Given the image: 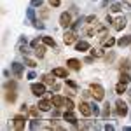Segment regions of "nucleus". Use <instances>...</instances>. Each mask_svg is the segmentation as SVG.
Returning <instances> with one entry per match:
<instances>
[{
	"label": "nucleus",
	"instance_id": "obj_34",
	"mask_svg": "<svg viewBox=\"0 0 131 131\" xmlns=\"http://www.w3.org/2000/svg\"><path fill=\"white\" fill-rule=\"evenodd\" d=\"M26 14H28V18H30V21H31V23H37V19H35V12H33V9H28V12H26Z\"/></svg>",
	"mask_w": 131,
	"mask_h": 131
},
{
	"label": "nucleus",
	"instance_id": "obj_26",
	"mask_svg": "<svg viewBox=\"0 0 131 131\" xmlns=\"http://www.w3.org/2000/svg\"><path fill=\"white\" fill-rule=\"evenodd\" d=\"M28 128H30V129H37V128H40V119H39V117H35V119L30 122V126H28Z\"/></svg>",
	"mask_w": 131,
	"mask_h": 131
},
{
	"label": "nucleus",
	"instance_id": "obj_2",
	"mask_svg": "<svg viewBox=\"0 0 131 131\" xmlns=\"http://www.w3.org/2000/svg\"><path fill=\"white\" fill-rule=\"evenodd\" d=\"M30 91H31L33 96H42V94H46V91H47L46 82H33L30 86Z\"/></svg>",
	"mask_w": 131,
	"mask_h": 131
},
{
	"label": "nucleus",
	"instance_id": "obj_22",
	"mask_svg": "<svg viewBox=\"0 0 131 131\" xmlns=\"http://www.w3.org/2000/svg\"><path fill=\"white\" fill-rule=\"evenodd\" d=\"M35 56H37V58H44V54H46V47H44V46H39V47H35Z\"/></svg>",
	"mask_w": 131,
	"mask_h": 131
},
{
	"label": "nucleus",
	"instance_id": "obj_20",
	"mask_svg": "<svg viewBox=\"0 0 131 131\" xmlns=\"http://www.w3.org/2000/svg\"><path fill=\"white\" fill-rule=\"evenodd\" d=\"M117 44V40L114 39V37H110V35H107L105 39H103V47H112V46H115Z\"/></svg>",
	"mask_w": 131,
	"mask_h": 131
},
{
	"label": "nucleus",
	"instance_id": "obj_42",
	"mask_svg": "<svg viewBox=\"0 0 131 131\" xmlns=\"http://www.w3.org/2000/svg\"><path fill=\"white\" fill-rule=\"evenodd\" d=\"M35 77H37V73H35V72H30V73H28V79H35Z\"/></svg>",
	"mask_w": 131,
	"mask_h": 131
},
{
	"label": "nucleus",
	"instance_id": "obj_8",
	"mask_svg": "<svg viewBox=\"0 0 131 131\" xmlns=\"http://www.w3.org/2000/svg\"><path fill=\"white\" fill-rule=\"evenodd\" d=\"M10 70H12V73H14L16 79H21V77H23V65H21V63L12 61V63H10Z\"/></svg>",
	"mask_w": 131,
	"mask_h": 131
},
{
	"label": "nucleus",
	"instance_id": "obj_25",
	"mask_svg": "<svg viewBox=\"0 0 131 131\" xmlns=\"http://www.w3.org/2000/svg\"><path fill=\"white\" fill-rule=\"evenodd\" d=\"M63 107L67 108V110H73V101H72V98H65V103H63Z\"/></svg>",
	"mask_w": 131,
	"mask_h": 131
},
{
	"label": "nucleus",
	"instance_id": "obj_41",
	"mask_svg": "<svg viewBox=\"0 0 131 131\" xmlns=\"http://www.w3.org/2000/svg\"><path fill=\"white\" fill-rule=\"evenodd\" d=\"M122 5L128 7V9H131V0H122Z\"/></svg>",
	"mask_w": 131,
	"mask_h": 131
},
{
	"label": "nucleus",
	"instance_id": "obj_40",
	"mask_svg": "<svg viewBox=\"0 0 131 131\" xmlns=\"http://www.w3.org/2000/svg\"><path fill=\"white\" fill-rule=\"evenodd\" d=\"M93 21L96 23V16H88L86 18V23H93Z\"/></svg>",
	"mask_w": 131,
	"mask_h": 131
},
{
	"label": "nucleus",
	"instance_id": "obj_35",
	"mask_svg": "<svg viewBox=\"0 0 131 131\" xmlns=\"http://www.w3.org/2000/svg\"><path fill=\"white\" fill-rule=\"evenodd\" d=\"M121 7H122V4H119V2H115V4H114V5H112V12H119V10H121Z\"/></svg>",
	"mask_w": 131,
	"mask_h": 131
},
{
	"label": "nucleus",
	"instance_id": "obj_7",
	"mask_svg": "<svg viewBox=\"0 0 131 131\" xmlns=\"http://www.w3.org/2000/svg\"><path fill=\"white\" fill-rule=\"evenodd\" d=\"M60 26L61 28H68V26H72V14L70 12H63L60 16Z\"/></svg>",
	"mask_w": 131,
	"mask_h": 131
},
{
	"label": "nucleus",
	"instance_id": "obj_14",
	"mask_svg": "<svg viewBox=\"0 0 131 131\" xmlns=\"http://www.w3.org/2000/svg\"><path fill=\"white\" fill-rule=\"evenodd\" d=\"M75 49L79 51V52H86V51H89V44L86 40H79V42H75Z\"/></svg>",
	"mask_w": 131,
	"mask_h": 131
},
{
	"label": "nucleus",
	"instance_id": "obj_18",
	"mask_svg": "<svg viewBox=\"0 0 131 131\" xmlns=\"http://www.w3.org/2000/svg\"><path fill=\"white\" fill-rule=\"evenodd\" d=\"M51 100H52V105H54V107H63V103H65V98L60 96V94H54Z\"/></svg>",
	"mask_w": 131,
	"mask_h": 131
},
{
	"label": "nucleus",
	"instance_id": "obj_23",
	"mask_svg": "<svg viewBox=\"0 0 131 131\" xmlns=\"http://www.w3.org/2000/svg\"><path fill=\"white\" fill-rule=\"evenodd\" d=\"M115 93H117V94H124V93H126V84L119 81V84L115 86Z\"/></svg>",
	"mask_w": 131,
	"mask_h": 131
},
{
	"label": "nucleus",
	"instance_id": "obj_15",
	"mask_svg": "<svg viewBox=\"0 0 131 131\" xmlns=\"http://www.w3.org/2000/svg\"><path fill=\"white\" fill-rule=\"evenodd\" d=\"M89 52L93 58H105V51L101 49V47H91Z\"/></svg>",
	"mask_w": 131,
	"mask_h": 131
},
{
	"label": "nucleus",
	"instance_id": "obj_37",
	"mask_svg": "<svg viewBox=\"0 0 131 131\" xmlns=\"http://www.w3.org/2000/svg\"><path fill=\"white\" fill-rule=\"evenodd\" d=\"M86 35H88V37H93V35H96V30H94V28H88V30H86Z\"/></svg>",
	"mask_w": 131,
	"mask_h": 131
},
{
	"label": "nucleus",
	"instance_id": "obj_4",
	"mask_svg": "<svg viewBox=\"0 0 131 131\" xmlns=\"http://www.w3.org/2000/svg\"><path fill=\"white\" fill-rule=\"evenodd\" d=\"M115 112H117V115H119V117H126V115H128V103H126V101L124 100H117L115 101Z\"/></svg>",
	"mask_w": 131,
	"mask_h": 131
},
{
	"label": "nucleus",
	"instance_id": "obj_28",
	"mask_svg": "<svg viewBox=\"0 0 131 131\" xmlns=\"http://www.w3.org/2000/svg\"><path fill=\"white\" fill-rule=\"evenodd\" d=\"M40 108H39V105H37V107H31L30 108V115L31 117H39V115H40Z\"/></svg>",
	"mask_w": 131,
	"mask_h": 131
},
{
	"label": "nucleus",
	"instance_id": "obj_29",
	"mask_svg": "<svg viewBox=\"0 0 131 131\" xmlns=\"http://www.w3.org/2000/svg\"><path fill=\"white\" fill-rule=\"evenodd\" d=\"M5 91H16V82L14 81L5 82Z\"/></svg>",
	"mask_w": 131,
	"mask_h": 131
},
{
	"label": "nucleus",
	"instance_id": "obj_12",
	"mask_svg": "<svg viewBox=\"0 0 131 131\" xmlns=\"http://www.w3.org/2000/svg\"><path fill=\"white\" fill-rule=\"evenodd\" d=\"M67 67H68L70 70L79 72L82 65H81V61H79V60H75V58H70V60H67Z\"/></svg>",
	"mask_w": 131,
	"mask_h": 131
},
{
	"label": "nucleus",
	"instance_id": "obj_1",
	"mask_svg": "<svg viewBox=\"0 0 131 131\" xmlns=\"http://www.w3.org/2000/svg\"><path fill=\"white\" fill-rule=\"evenodd\" d=\"M89 89H91V96H93V100H94V101H103V98H105V89H103L101 84L93 82V84L89 86Z\"/></svg>",
	"mask_w": 131,
	"mask_h": 131
},
{
	"label": "nucleus",
	"instance_id": "obj_24",
	"mask_svg": "<svg viewBox=\"0 0 131 131\" xmlns=\"http://www.w3.org/2000/svg\"><path fill=\"white\" fill-rule=\"evenodd\" d=\"M42 82H46V84H51V86H54L56 82H54V75L51 73V75H44L42 77Z\"/></svg>",
	"mask_w": 131,
	"mask_h": 131
},
{
	"label": "nucleus",
	"instance_id": "obj_17",
	"mask_svg": "<svg viewBox=\"0 0 131 131\" xmlns=\"http://www.w3.org/2000/svg\"><path fill=\"white\" fill-rule=\"evenodd\" d=\"M117 46L119 47H126V46H131V35H124L117 40Z\"/></svg>",
	"mask_w": 131,
	"mask_h": 131
},
{
	"label": "nucleus",
	"instance_id": "obj_31",
	"mask_svg": "<svg viewBox=\"0 0 131 131\" xmlns=\"http://www.w3.org/2000/svg\"><path fill=\"white\" fill-rule=\"evenodd\" d=\"M108 115H110V108H108V103H107V105L103 107V110H101V117H105V119H107Z\"/></svg>",
	"mask_w": 131,
	"mask_h": 131
},
{
	"label": "nucleus",
	"instance_id": "obj_21",
	"mask_svg": "<svg viewBox=\"0 0 131 131\" xmlns=\"http://www.w3.org/2000/svg\"><path fill=\"white\" fill-rule=\"evenodd\" d=\"M107 31H108L107 26H100V28L96 30V35H94V37H98V39H105V37H107Z\"/></svg>",
	"mask_w": 131,
	"mask_h": 131
},
{
	"label": "nucleus",
	"instance_id": "obj_9",
	"mask_svg": "<svg viewBox=\"0 0 131 131\" xmlns=\"http://www.w3.org/2000/svg\"><path fill=\"white\" fill-rule=\"evenodd\" d=\"M63 42L67 44V46H72V44H75L77 42V33L72 30V31H65V35H63Z\"/></svg>",
	"mask_w": 131,
	"mask_h": 131
},
{
	"label": "nucleus",
	"instance_id": "obj_10",
	"mask_svg": "<svg viewBox=\"0 0 131 131\" xmlns=\"http://www.w3.org/2000/svg\"><path fill=\"white\" fill-rule=\"evenodd\" d=\"M126 25H128V19H126L124 16H119L117 19L114 21V30H115V31H121V30L126 28Z\"/></svg>",
	"mask_w": 131,
	"mask_h": 131
},
{
	"label": "nucleus",
	"instance_id": "obj_16",
	"mask_svg": "<svg viewBox=\"0 0 131 131\" xmlns=\"http://www.w3.org/2000/svg\"><path fill=\"white\" fill-rule=\"evenodd\" d=\"M40 39H42V44H44V46H47V47H56V40H54L52 37L44 35V37H40Z\"/></svg>",
	"mask_w": 131,
	"mask_h": 131
},
{
	"label": "nucleus",
	"instance_id": "obj_30",
	"mask_svg": "<svg viewBox=\"0 0 131 131\" xmlns=\"http://www.w3.org/2000/svg\"><path fill=\"white\" fill-rule=\"evenodd\" d=\"M65 86H68L70 89H75V91H77V84H75V82H73V81H70L68 77L65 79Z\"/></svg>",
	"mask_w": 131,
	"mask_h": 131
},
{
	"label": "nucleus",
	"instance_id": "obj_38",
	"mask_svg": "<svg viewBox=\"0 0 131 131\" xmlns=\"http://www.w3.org/2000/svg\"><path fill=\"white\" fill-rule=\"evenodd\" d=\"M49 4L52 5V7H60V5H61V0H49Z\"/></svg>",
	"mask_w": 131,
	"mask_h": 131
},
{
	"label": "nucleus",
	"instance_id": "obj_32",
	"mask_svg": "<svg viewBox=\"0 0 131 131\" xmlns=\"http://www.w3.org/2000/svg\"><path fill=\"white\" fill-rule=\"evenodd\" d=\"M25 65L30 67V68H35V67H37V63H35L33 60H30V58H25Z\"/></svg>",
	"mask_w": 131,
	"mask_h": 131
},
{
	"label": "nucleus",
	"instance_id": "obj_5",
	"mask_svg": "<svg viewBox=\"0 0 131 131\" xmlns=\"http://www.w3.org/2000/svg\"><path fill=\"white\" fill-rule=\"evenodd\" d=\"M79 112H81L84 117L93 115V107H91V103H88V101H81V103H79Z\"/></svg>",
	"mask_w": 131,
	"mask_h": 131
},
{
	"label": "nucleus",
	"instance_id": "obj_27",
	"mask_svg": "<svg viewBox=\"0 0 131 131\" xmlns=\"http://www.w3.org/2000/svg\"><path fill=\"white\" fill-rule=\"evenodd\" d=\"M5 100L7 101H16V91H7V94H5Z\"/></svg>",
	"mask_w": 131,
	"mask_h": 131
},
{
	"label": "nucleus",
	"instance_id": "obj_6",
	"mask_svg": "<svg viewBox=\"0 0 131 131\" xmlns=\"http://www.w3.org/2000/svg\"><path fill=\"white\" fill-rule=\"evenodd\" d=\"M63 119H65L67 122H70V124H73V128H79V124H77V115H75L73 110H65Z\"/></svg>",
	"mask_w": 131,
	"mask_h": 131
},
{
	"label": "nucleus",
	"instance_id": "obj_3",
	"mask_svg": "<svg viewBox=\"0 0 131 131\" xmlns=\"http://www.w3.org/2000/svg\"><path fill=\"white\" fill-rule=\"evenodd\" d=\"M25 126H26V117L25 115H21V114H18V115H14V119H12V128L14 129H25Z\"/></svg>",
	"mask_w": 131,
	"mask_h": 131
},
{
	"label": "nucleus",
	"instance_id": "obj_36",
	"mask_svg": "<svg viewBox=\"0 0 131 131\" xmlns=\"http://www.w3.org/2000/svg\"><path fill=\"white\" fill-rule=\"evenodd\" d=\"M40 44H42V39H35V40H31V42H30V46L33 47V49H35V47H39Z\"/></svg>",
	"mask_w": 131,
	"mask_h": 131
},
{
	"label": "nucleus",
	"instance_id": "obj_13",
	"mask_svg": "<svg viewBox=\"0 0 131 131\" xmlns=\"http://www.w3.org/2000/svg\"><path fill=\"white\" fill-rule=\"evenodd\" d=\"M51 107H52V100H40L39 101V108L42 112H49Z\"/></svg>",
	"mask_w": 131,
	"mask_h": 131
},
{
	"label": "nucleus",
	"instance_id": "obj_11",
	"mask_svg": "<svg viewBox=\"0 0 131 131\" xmlns=\"http://www.w3.org/2000/svg\"><path fill=\"white\" fill-rule=\"evenodd\" d=\"M54 77H60V79H67L68 77V68H63V67H56V68H52L51 72Z\"/></svg>",
	"mask_w": 131,
	"mask_h": 131
},
{
	"label": "nucleus",
	"instance_id": "obj_33",
	"mask_svg": "<svg viewBox=\"0 0 131 131\" xmlns=\"http://www.w3.org/2000/svg\"><path fill=\"white\" fill-rule=\"evenodd\" d=\"M91 107H93V114H94V117H96V115H100V114H101V112H100V107H98V105H96L94 101L91 103Z\"/></svg>",
	"mask_w": 131,
	"mask_h": 131
},
{
	"label": "nucleus",
	"instance_id": "obj_19",
	"mask_svg": "<svg viewBox=\"0 0 131 131\" xmlns=\"http://www.w3.org/2000/svg\"><path fill=\"white\" fill-rule=\"evenodd\" d=\"M119 81L124 82V84H128V82H131V75L128 70H121V75H119Z\"/></svg>",
	"mask_w": 131,
	"mask_h": 131
},
{
	"label": "nucleus",
	"instance_id": "obj_39",
	"mask_svg": "<svg viewBox=\"0 0 131 131\" xmlns=\"http://www.w3.org/2000/svg\"><path fill=\"white\" fill-rule=\"evenodd\" d=\"M37 5L40 7V5H42V0H31V7H37Z\"/></svg>",
	"mask_w": 131,
	"mask_h": 131
}]
</instances>
